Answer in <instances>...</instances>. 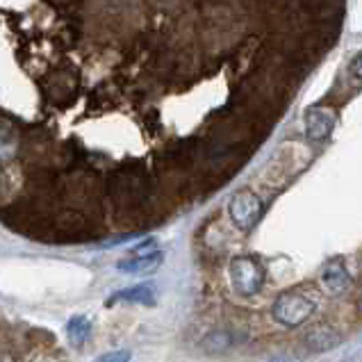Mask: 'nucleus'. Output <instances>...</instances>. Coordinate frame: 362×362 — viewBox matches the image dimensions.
I'll return each mask as SVG.
<instances>
[{"label": "nucleus", "mask_w": 362, "mask_h": 362, "mask_svg": "<svg viewBox=\"0 0 362 362\" xmlns=\"http://www.w3.org/2000/svg\"><path fill=\"white\" fill-rule=\"evenodd\" d=\"M317 310V301L303 289H285L276 296L272 315L281 326L285 328H296L305 324L313 313Z\"/></svg>", "instance_id": "obj_2"}, {"label": "nucleus", "mask_w": 362, "mask_h": 362, "mask_svg": "<svg viewBox=\"0 0 362 362\" xmlns=\"http://www.w3.org/2000/svg\"><path fill=\"white\" fill-rule=\"evenodd\" d=\"M335 126V115L328 107H310L305 112V134L313 141H324Z\"/></svg>", "instance_id": "obj_5"}, {"label": "nucleus", "mask_w": 362, "mask_h": 362, "mask_svg": "<svg viewBox=\"0 0 362 362\" xmlns=\"http://www.w3.org/2000/svg\"><path fill=\"white\" fill-rule=\"evenodd\" d=\"M96 362H130V354L128 351H112V354L100 356Z\"/></svg>", "instance_id": "obj_13"}, {"label": "nucleus", "mask_w": 362, "mask_h": 362, "mask_svg": "<svg viewBox=\"0 0 362 362\" xmlns=\"http://www.w3.org/2000/svg\"><path fill=\"white\" fill-rule=\"evenodd\" d=\"M119 301L139 303V305H155V289L151 285H137V287L121 289V292H117L112 298H107V305H115Z\"/></svg>", "instance_id": "obj_10"}, {"label": "nucleus", "mask_w": 362, "mask_h": 362, "mask_svg": "<svg viewBox=\"0 0 362 362\" xmlns=\"http://www.w3.org/2000/svg\"><path fill=\"white\" fill-rule=\"evenodd\" d=\"M89 333H91V322H89L87 317L78 315V317H71V319H69L66 335H69L71 344H74V346H82V344H85V342H87V337H89Z\"/></svg>", "instance_id": "obj_11"}, {"label": "nucleus", "mask_w": 362, "mask_h": 362, "mask_svg": "<svg viewBox=\"0 0 362 362\" xmlns=\"http://www.w3.org/2000/svg\"><path fill=\"white\" fill-rule=\"evenodd\" d=\"M55 230L64 235H85L89 230V221L78 210H62L55 214Z\"/></svg>", "instance_id": "obj_8"}, {"label": "nucleus", "mask_w": 362, "mask_h": 362, "mask_svg": "<svg viewBox=\"0 0 362 362\" xmlns=\"http://www.w3.org/2000/svg\"><path fill=\"white\" fill-rule=\"evenodd\" d=\"M39 362H46V360H39Z\"/></svg>", "instance_id": "obj_15"}, {"label": "nucleus", "mask_w": 362, "mask_h": 362, "mask_svg": "<svg viewBox=\"0 0 362 362\" xmlns=\"http://www.w3.org/2000/svg\"><path fill=\"white\" fill-rule=\"evenodd\" d=\"M322 281L326 285L328 292L333 294H342L346 292V287L351 285V274L346 264L339 260V257H335V260H330L326 267H324V274H322Z\"/></svg>", "instance_id": "obj_6"}, {"label": "nucleus", "mask_w": 362, "mask_h": 362, "mask_svg": "<svg viewBox=\"0 0 362 362\" xmlns=\"http://www.w3.org/2000/svg\"><path fill=\"white\" fill-rule=\"evenodd\" d=\"M233 346V337L228 330H212L203 337V349L208 351V354H223V351H228Z\"/></svg>", "instance_id": "obj_12"}, {"label": "nucleus", "mask_w": 362, "mask_h": 362, "mask_svg": "<svg viewBox=\"0 0 362 362\" xmlns=\"http://www.w3.org/2000/svg\"><path fill=\"white\" fill-rule=\"evenodd\" d=\"M360 64H362V57H360V55H356V57H354V62H351V74H354V78H356V85H360V76H362Z\"/></svg>", "instance_id": "obj_14"}, {"label": "nucleus", "mask_w": 362, "mask_h": 362, "mask_svg": "<svg viewBox=\"0 0 362 362\" xmlns=\"http://www.w3.org/2000/svg\"><path fill=\"white\" fill-rule=\"evenodd\" d=\"M107 192L119 208L132 210L146 201L148 196V180L137 169L123 167L115 175H110L107 180Z\"/></svg>", "instance_id": "obj_1"}, {"label": "nucleus", "mask_w": 362, "mask_h": 362, "mask_svg": "<svg viewBox=\"0 0 362 362\" xmlns=\"http://www.w3.org/2000/svg\"><path fill=\"white\" fill-rule=\"evenodd\" d=\"M164 260L162 251H153V253H144V255H132V257H126V260H121L117 264L119 272L123 274H153L155 269H158Z\"/></svg>", "instance_id": "obj_7"}, {"label": "nucleus", "mask_w": 362, "mask_h": 362, "mask_svg": "<svg viewBox=\"0 0 362 362\" xmlns=\"http://www.w3.org/2000/svg\"><path fill=\"white\" fill-rule=\"evenodd\" d=\"M264 212V205L260 201V196L253 192H237L230 203H228V214L235 226H240L242 230L253 228V226L260 221V216Z\"/></svg>", "instance_id": "obj_4"}, {"label": "nucleus", "mask_w": 362, "mask_h": 362, "mask_svg": "<svg viewBox=\"0 0 362 362\" xmlns=\"http://www.w3.org/2000/svg\"><path fill=\"white\" fill-rule=\"evenodd\" d=\"M339 333L337 330H333L330 326L322 324V326H315L310 333L305 335V344L310 351H328V349H333L339 344Z\"/></svg>", "instance_id": "obj_9"}, {"label": "nucleus", "mask_w": 362, "mask_h": 362, "mask_svg": "<svg viewBox=\"0 0 362 362\" xmlns=\"http://www.w3.org/2000/svg\"><path fill=\"white\" fill-rule=\"evenodd\" d=\"M230 283L237 294L251 296L260 292L264 283V267L253 255H240L230 262Z\"/></svg>", "instance_id": "obj_3"}]
</instances>
